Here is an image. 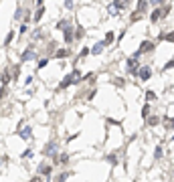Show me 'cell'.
<instances>
[{
	"label": "cell",
	"mask_w": 174,
	"mask_h": 182,
	"mask_svg": "<svg viewBox=\"0 0 174 182\" xmlns=\"http://www.w3.org/2000/svg\"><path fill=\"white\" fill-rule=\"evenodd\" d=\"M43 14H45V6H39V10H37V14H35V23H39Z\"/></svg>",
	"instance_id": "2e32d148"
},
{
	"label": "cell",
	"mask_w": 174,
	"mask_h": 182,
	"mask_svg": "<svg viewBox=\"0 0 174 182\" xmlns=\"http://www.w3.org/2000/svg\"><path fill=\"white\" fill-rule=\"evenodd\" d=\"M146 99H148V101H156V99H158V95H156L154 91H148V93H146Z\"/></svg>",
	"instance_id": "d6986e66"
},
{
	"label": "cell",
	"mask_w": 174,
	"mask_h": 182,
	"mask_svg": "<svg viewBox=\"0 0 174 182\" xmlns=\"http://www.w3.org/2000/svg\"><path fill=\"white\" fill-rule=\"evenodd\" d=\"M37 2H39V4H41V2H43V0H37Z\"/></svg>",
	"instance_id": "e575fe53"
},
{
	"label": "cell",
	"mask_w": 174,
	"mask_h": 182,
	"mask_svg": "<svg viewBox=\"0 0 174 182\" xmlns=\"http://www.w3.org/2000/svg\"><path fill=\"white\" fill-rule=\"evenodd\" d=\"M170 8H172V6H162V18H164V16H168V12H170Z\"/></svg>",
	"instance_id": "cb8c5ba5"
},
{
	"label": "cell",
	"mask_w": 174,
	"mask_h": 182,
	"mask_svg": "<svg viewBox=\"0 0 174 182\" xmlns=\"http://www.w3.org/2000/svg\"><path fill=\"white\" fill-rule=\"evenodd\" d=\"M73 41H77V38H75V34H73V24H69V27L65 28V43L71 45Z\"/></svg>",
	"instance_id": "3957f363"
},
{
	"label": "cell",
	"mask_w": 174,
	"mask_h": 182,
	"mask_svg": "<svg viewBox=\"0 0 174 182\" xmlns=\"http://www.w3.org/2000/svg\"><path fill=\"white\" fill-rule=\"evenodd\" d=\"M113 83H116V85H122V87H124V85H126V81H124V79H116Z\"/></svg>",
	"instance_id": "4dcf8cb0"
},
{
	"label": "cell",
	"mask_w": 174,
	"mask_h": 182,
	"mask_svg": "<svg viewBox=\"0 0 174 182\" xmlns=\"http://www.w3.org/2000/svg\"><path fill=\"white\" fill-rule=\"evenodd\" d=\"M148 115H150V103H146L142 109V118H148Z\"/></svg>",
	"instance_id": "44dd1931"
},
{
	"label": "cell",
	"mask_w": 174,
	"mask_h": 182,
	"mask_svg": "<svg viewBox=\"0 0 174 182\" xmlns=\"http://www.w3.org/2000/svg\"><path fill=\"white\" fill-rule=\"evenodd\" d=\"M67 176H69V172H65V174H61V176H59V178H57V182H65V180H67Z\"/></svg>",
	"instance_id": "484cf974"
},
{
	"label": "cell",
	"mask_w": 174,
	"mask_h": 182,
	"mask_svg": "<svg viewBox=\"0 0 174 182\" xmlns=\"http://www.w3.org/2000/svg\"><path fill=\"white\" fill-rule=\"evenodd\" d=\"M140 18H142V12H140V10H134V12H132V16H130V23H138Z\"/></svg>",
	"instance_id": "8fae6325"
},
{
	"label": "cell",
	"mask_w": 174,
	"mask_h": 182,
	"mask_svg": "<svg viewBox=\"0 0 174 182\" xmlns=\"http://www.w3.org/2000/svg\"><path fill=\"white\" fill-rule=\"evenodd\" d=\"M107 160H109L112 164H116V162H117V158H116V156H107Z\"/></svg>",
	"instance_id": "d6a6232c"
},
{
	"label": "cell",
	"mask_w": 174,
	"mask_h": 182,
	"mask_svg": "<svg viewBox=\"0 0 174 182\" xmlns=\"http://www.w3.org/2000/svg\"><path fill=\"white\" fill-rule=\"evenodd\" d=\"M154 49H156V45H154V43H152V41H144L142 45H140V49H138V51H136V53H134V57H138V59H140V57H142L144 53H148V51H154Z\"/></svg>",
	"instance_id": "7a4b0ae2"
},
{
	"label": "cell",
	"mask_w": 174,
	"mask_h": 182,
	"mask_svg": "<svg viewBox=\"0 0 174 182\" xmlns=\"http://www.w3.org/2000/svg\"><path fill=\"white\" fill-rule=\"evenodd\" d=\"M103 43H105V47H107V45H112V43H113V33H107V34H105Z\"/></svg>",
	"instance_id": "ac0fdd59"
},
{
	"label": "cell",
	"mask_w": 174,
	"mask_h": 182,
	"mask_svg": "<svg viewBox=\"0 0 174 182\" xmlns=\"http://www.w3.org/2000/svg\"><path fill=\"white\" fill-rule=\"evenodd\" d=\"M162 41H166V43H174V30H170L168 34H164V37H160Z\"/></svg>",
	"instance_id": "9a60e30c"
},
{
	"label": "cell",
	"mask_w": 174,
	"mask_h": 182,
	"mask_svg": "<svg viewBox=\"0 0 174 182\" xmlns=\"http://www.w3.org/2000/svg\"><path fill=\"white\" fill-rule=\"evenodd\" d=\"M55 150H57V142H51V144H47V148H45L43 154L45 156H53V158H55V156H57V152H55Z\"/></svg>",
	"instance_id": "5b68a950"
},
{
	"label": "cell",
	"mask_w": 174,
	"mask_h": 182,
	"mask_svg": "<svg viewBox=\"0 0 174 182\" xmlns=\"http://www.w3.org/2000/svg\"><path fill=\"white\" fill-rule=\"evenodd\" d=\"M31 156H32V150H24L22 152V158H31Z\"/></svg>",
	"instance_id": "4316f807"
},
{
	"label": "cell",
	"mask_w": 174,
	"mask_h": 182,
	"mask_svg": "<svg viewBox=\"0 0 174 182\" xmlns=\"http://www.w3.org/2000/svg\"><path fill=\"white\" fill-rule=\"evenodd\" d=\"M79 77H81V73H79L77 69H73V73H69V75H67L65 79H63L61 83H59V87H57V89H67L71 83H75V81H77Z\"/></svg>",
	"instance_id": "6da1fadb"
},
{
	"label": "cell",
	"mask_w": 174,
	"mask_h": 182,
	"mask_svg": "<svg viewBox=\"0 0 174 182\" xmlns=\"http://www.w3.org/2000/svg\"><path fill=\"white\" fill-rule=\"evenodd\" d=\"M150 4H152V6H160V4H164V0H150Z\"/></svg>",
	"instance_id": "d4e9b609"
},
{
	"label": "cell",
	"mask_w": 174,
	"mask_h": 182,
	"mask_svg": "<svg viewBox=\"0 0 174 182\" xmlns=\"http://www.w3.org/2000/svg\"><path fill=\"white\" fill-rule=\"evenodd\" d=\"M160 18H162V8L156 6V8H154V12L150 14V20H152V23H158Z\"/></svg>",
	"instance_id": "52a82bcc"
},
{
	"label": "cell",
	"mask_w": 174,
	"mask_h": 182,
	"mask_svg": "<svg viewBox=\"0 0 174 182\" xmlns=\"http://www.w3.org/2000/svg\"><path fill=\"white\" fill-rule=\"evenodd\" d=\"M31 182H43V178H41V176H35V178H31Z\"/></svg>",
	"instance_id": "836d02e7"
},
{
	"label": "cell",
	"mask_w": 174,
	"mask_h": 182,
	"mask_svg": "<svg viewBox=\"0 0 174 182\" xmlns=\"http://www.w3.org/2000/svg\"><path fill=\"white\" fill-rule=\"evenodd\" d=\"M87 55H89V49H87V47H85V49L81 51V55H79V57H87Z\"/></svg>",
	"instance_id": "1f68e13d"
},
{
	"label": "cell",
	"mask_w": 174,
	"mask_h": 182,
	"mask_svg": "<svg viewBox=\"0 0 174 182\" xmlns=\"http://www.w3.org/2000/svg\"><path fill=\"white\" fill-rule=\"evenodd\" d=\"M154 158H156V160L162 158V146H156V150H154Z\"/></svg>",
	"instance_id": "ffe728a7"
},
{
	"label": "cell",
	"mask_w": 174,
	"mask_h": 182,
	"mask_svg": "<svg viewBox=\"0 0 174 182\" xmlns=\"http://www.w3.org/2000/svg\"><path fill=\"white\" fill-rule=\"evenodd\" d=\"M146 124L150 125V128H156V125L160 124V118H158V115H152V118H148V119H146Z\"/></svg>",
	"instance_id": "9c48e42d"
},
{
	"label": "cell",
	"mask_w": 174,
	"mask_h": 182,
	"mask_svg": "<svg viewBox=\"0 0 174 182\" xmlns=\"http://www.w3.org/2000/svg\"><path fill=\"white\" fill-rule=\"evenodd\" d=\"M20 138H22V140H28V138H31V128H28V125L20 129Z\"/></svg>",
	"instance_id": "7c38bea8"
},
{
	"label": "cell",
	"mask_w": 174,
	"mask_h": 182,
	"mask_svg": "<svg viewBox=\"0 0 174 182\" xmlns=\"http://www.w3.org/2000/svg\"><path fill=\"white\" fill-rule=\"evenodd\" d=\"M47 63H49V59H41V61H39V69H41V67H45Z\"/></svg>",
	"instance_id": "f1b7e54d"
},
{
	"label": "cell",
	"mask_w": 174,
	"mask_h": 182,
	"mask_svg": "<svg viewBox=\"0 0 174 182\" xmlns=\"http://www.w3.org/2000/svg\"><path fill=\"white\" fill-rule=\"evenodd\" d=\"M67 162H69V156H67V154H61V156H59V164H67Z\"/></svg>",
	"instance_id": "7402d4cb"
},
{
	"label": "cell",
	"mask_w": 174,
	"mask_h": 182,
	"mask_svg": "<svg viewBox=\"0 0 174 182\" xmlns=\"http://www.w3.org/2000/svg\"><path fill=\"white\" fill-rule=\"evenodd\" d=\"M170 69H174V61H168V63L164 65V71H170Z\"/></svg>",
	"instance_id": "603a6c76"
},
{
	"label": "cell",
	"mask_w": 174,
	"mask_h": 182,
	"mask_svg": "<svg viewBox=\"0 0 174 182\" xmlns=\"http://www.w3.org/2000/svg\"><path fill=\"white\" fill-rule=\"evenodd\" d=\"M12 38H14V33L10 30V33L6 34V38H4V47H8V45H10V43H12Z\"/></svg>",
	"instance_id": "e0dca14e"
},
{
	"label": "cell",
	"mask_w": 174,
	"mask_h": 182,
	"mask_svg": "<svg viewBox=\"0 0 174 182\" xmlns=\"http://www.w3.org/2000/svg\"><path fill=\"white\" fill-rule=\"evenodd\" d=\"M27 30H28V27H27V24L22 23V24H20V34H24V33H27Z\"/></svg>",
	"instance_id": "83f0119b"
},
{
	"label": "cell",
	"mask_w": 174,
	"mask_h": 182,
	"mask_svg": "<svg viewBox=\"0 0 174 182\" xmlns=\"http://www.w3.org/2000/svg\"><path fill=\"white\" fill-rule=\"evenodd\" d=\"M32 59H37V53H35L32 49H27L22 55H20V61H22V63H27V61H32Z\"/></svg>",
	"instance_id": "277c9868"
},
{
	"label": "cell",
	"mask_w": 174,
	"mask_h": 182,
	"mask_svg": "<svg viewBox=\"0 0 174 182\" xmlns=\"http://www.w3.org/2000/svg\"><path fill=\"white\" fill-rule=\"evenodd\" d=\"M69 51H67V49H59L57 51V53H55V57H57V59H65V57H69Z\"/></svg>",
	"instance_id": "30bf717a"
},
{
	"label": "cell",
	"mask_w": 174,
	"mask_h": 182,
	"mask_svg": "<svg viewBox=\"0 0 174 182\" xmlns=\"http://www.w3.org/2000/svg\"><path fill=\"white\" fill-rule=\"evenodd\" d=\"M65 8H73V0H65Z\"/></svg>",
	"instance_id": "f546056e"
},
{
	"label": "cell",
	"mask_w": 174,
	"mask_h": 182,
	"mask_svg": "<svg viewBox=\"0 0 174 182\" xmlns=\"http://www.w3.org/2000/svg\"><path fill=\"white\" fill-rule=\"evenodd\" d=\"M146 8H148V0H138V10L142 12V14L146 12Z\"/></svg>",
	"instance_id": "4fadbf2b"
},
{
	"label": "cell",
	"mask_w": 174,
	"mask_h": 182,
	"mask_svg": "<svg viewBox=\"0 0 174 182\" xmlns=\"http://www.w3.org/2000/svg\"><path fill=\"white\" fill-rule=\"evenodd\" d=\"M150 77H152V69L150 67H142V69H140V79H142V81H148Z\"/></svg>",
	"instance_id": "8992f818"
},
{
	"label": "cell",
	"mask_w": 174,
	"mask_h": 182,
	"mask_svg": "<svg viewBox=\"0 0 174 182\" xmlns=\"http://www.w3.org/2000/svg\"><path fill=\"white\" fill-rule=\"evenodd\" d=\"M103 49H105V43L99 41V43H97V45L91 49V55H101V51H103Z\"/></svg>",
	"instance_id": "ba28073f"
},
{
	"label": "cell",
	"mask_w": 174,
	"mask_h": 182,
	"mask_svg": "<svg viewBox=\"0 0 174 182\" xmlns=\"http://www.w3.org/2000/svg\"><path fill=\"white\" fill-rule=\"evenodd\" d=\"M39 170H41V174L49 176V174H51V170H53V166H49V164H45V166H41V168H39Z\"/></svg>",
	"instance_id": "5bb4252c"
}]
</instances>
